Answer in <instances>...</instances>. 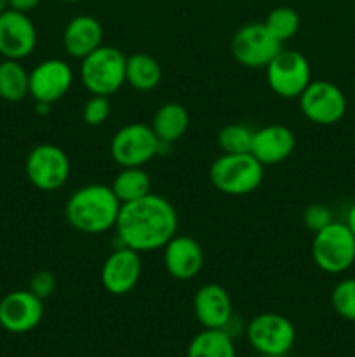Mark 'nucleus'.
<instances>
[{"label": "nucleus", "mask_w": 355, "mask_h": 357, "mask_svg": "<svg viewBox=\"0 0 355 357\" xmlns=\"http://www.w3.org/2000/svg\"><path fill=\"white\" fill-rule=\"evenodd\" d=\"M111 105L108 96H97V94H90L89 100L86 101L82 108V119L87 126H93V128H97V126L104 124L106 119L110 117Z\"/></svg>", "instance_id": "obj_28"}, {"label": "nucleus", "mask_w": 355, "mask_h": 357, "mask_svg": "<svg viewBox=\"0 0 355 357\" xmlns=\"http://www.w3.org/2000/svg\"><path fill=\"white\" fill-rule=\"evenodd\" d=\"M42 0H7L9 3V9L17 10V13L28 14L30 10H33L35 7H38Z\"/></svg>", "instance_id": "obj_31"}, {"label": "nucleus", "mask_w": 355, "mask_h": 357, "mask_svg": "<svg viewBox=\"0 0 355 357\" xmlns=\"http://www.w3.org/2000/svg\"><path fill=\"white\" fill-rule=\"evenodd\" d=\"M162 250L164 267L176 281H190L204 267V250L194 237L176 234Z\"/></svg>", "instance_id": "obj_16"}, {"label": "nucleus", "mask_w": 355, "mask_h": 357, "mask_svg": "<svg viewBox=\"0 0 355 357\" xmlns=\"http://www.w3.org/2000/svg\"><path fill=\"white\" fill-rule=\"evenodd\" d=\"M6 9H9V3H7V0H0V13H3Z\"/></svg>", "instance_id": "obj_33"}, {"label": "nucleus", "mask_w": 355, "mask_h": 357, "mask_svg": "<svg viewBox=\"0 0 355 357\" xmlns=\"http://www.w3.org/2000/svg\"><path fill=\"white\" fill-rule=\"evenodd\" d=\"M246 335L254 351L265 357L287 354L296 342V330L291 321L275 312H265L251 319Z\"/></svg>", "instance_id": "obj_9"}, {"label": "nucleus", "mask_w": 355, "mask_h": 357, "mask_svg": "<svg viewBox=\"0 0 355 357\" xmlns=\"http://www.w3.org/2000/svg\"><path fill=\"white\" fill-rule=\"evenodd\" d=\"M254 129L246 124H228L218 132V145L223 153H249Z\"/></svg>", "instance_id": "obj_26"}, {"label": "nucleus", "mask_w": 355, "mask_h": 357, "mask_svg": "<svg viewBox=\"0 0 355 357\" xmlns=\"http://www.w3.org/2000/svg\"><path fill=\"white\" fill-rule=\"evenodd\" d=\"M73 86V70L63 59H45L30 72V96L37 103L54 105Z\"/></svg>", "instance_id": "obj_14"}, {"label": "nucleus", "mask_w": 355, "mask_h": 357, "mask_svg": "<svg viewBox=\"0 0 355 357\" xmlns=\"http://www.w3.org/2000/svg\"><path fill=\"white\" fill-rule=\"evenodd\" d=\"M187 357H235L233 338L225 330L200 331L191 338Z\"/></svg>", "instance_id": "obj_22"}, {"label": "nucleus", "mask_w": 355, "mask_h": 357, "mask_svg": "<svg viewBox=\"0 0 355 357\" xmlns=\"http://www.w3.org/2000/svg\"><path fill=\"white\" fill-rule=\"evenodd\" d=\"M125 58L113 45H100L80 65V79L90 94L108 96L125 84Z\"/></svg>", "instance_id": "obj_4"}, {"label": "nucleus", "mask_w": 355, "mask_h": 357, "mask_svg": "<svg viewBox=\"0 0 355 357\" xmlns=\"http://www.w3.org/2000/svg\"><path fill=\"white\" fill-rule=\"evenodd\" d=\"M303 223L308 230H312L313 234L319 232V230L326 229L329 223H333V211L329 209V206L322 204V202H312L305 208L303 211Z\"/></svg>", "instance_id": "obj_29"}, {"label": "nucleus", "mask_w": 355, "mask_h": 357, "mask_svg": "<svg viewBox=\"0 0 355 357\" xmlns=\"http://www.w3.org/2000/svg\"><path fill=\"white\" fill-rule=\"evenodd\" d=\"M61 2H66V3H75V2H80V0H61Z\"/></svg>", "instance_id": "obj_34"}, {"label": "nucleus", "mask_w": 355, "mask_h": 357, "mask_svg": "<svg viewBox=\"0 0 355 357\" xmlns=\"http://www.w3.org/2000/svg\"><path fill=\"white\" fill-rule=\"evenodd\" d=\"M162 80L159 61L145 52H136L125 61V82L136 91H153Z\"/></svg>", "instance_id": "obj_21"}, {"label": "nucleus", "mask_w": 355, "mask_h": 357, "mask_svg": "<svg viewBox=\"0 0 355 357\" xmlns=\"http://www.w3.org/2000/svg\"><path fill=\"white\" fill-rule=\"evenodd\" d=\"M30 94V72L17 59H3L0 63V98L17 103Z\"/></svg>", "instance_id": "obj_23"}, {"label": "nucleus", "mask_w": 355, "mask_h": 357, "mask_svg": "<svg viewBox=\"0 0 355 357\" xmlns=\"http://www.w3.org/2000/svg\"><path fill=\"white\" fill-rule=\"evenodd\" d=\"M115 230L122 246L138 253L162 250L178 234V213L167 199L150 192L120 206Z\"/></svg>", "instance_id": "obj_1"}, {"label": "nucleus", "mask_w": 355, "mask_h": 357, "mask_svg": "<svg viewBox=\"0 0 355 357\" xmlns=\"http://www.w3.org/2000/svg\"><path fill=\"white\" fill-rule=\"evenodd\" d=\"M190 126V115L181 103L169 101L164 103L155 112L152 121V129L162 145H173L174 142L184 136Z\"/></svg>", "instance_id": "obj_20"}, {"label": "nucleus", "mask_w": 355, "mask_h": 357, "mask_svg": "<svg viewBox=\"0 0 355 357\" xmlns=\"http://www.w3.org/2000/svg\"><path fill=\"white\" fill-rule=\"evenodd\" d=\"M111 190L120 204H125L148 195L152 190V181L143 167H120L117 176L113 178Z\"/></svg>", "instance_id": "obj_24"}, {"label": "nucleus", "mask_w": 355, "mask_h": 357, "mask_svg": "<svg viewBox=\"0 0 355 357\" xmlns=\"http://www.w3.org/2000/svg\"><path fill=\"white\" fill-rule=\"evenodd\" d=\"M282 49L284 44L271 35L265 23L244 24L232 38L233 58L246 68H267Z\"/></svg>", "instance_id": "obj_10"}, {"label": "nucleus", "mask_w": 355, "mask_h": 357, "mask_svg": "<svg viewBox=\"0 0 355 357\" xmlns=\"http://www.w3.org/2000/svg\"><path fill=\"white\" fill-rule=\"evenodd\" d=\"M103 42V26L100 21L87 14H80L68 21L63 31V47L72 58L84 59L96 51Z\"/></svg>", "instance_id": "obj_19"}, {"label": "nucleus", "mask_w": 355, "mask_h": 357, "mask_svg": "<svg viewBox=\"0 0 355 357\" xmlns=\"http://www.w3.org/2000/svg\"><path fill=\"white\" fill-rule=\"evenodd\" d=\"M194 312L202 328L225 330L233 317V305L228 291L216 282L200 286L194 296Z\"/></svg>", "instance_id": "obj_17"}, {"label": "nucleus", "mask_w": 355, "mask_h": 357, "mask_svg": "<svg viewBox=\"0 0 355 357\" xmlns=\"http://www.w3.org/2000/svg\"><path fill=\"white\" fill-rule=\"evenodd\" d=\"M265 166L253 153H223L209 169L216 190L226 195H247L263 181Z\"/></svg>", "instance_id": "obj_3"}, {"label": "nucleus", "mask_w": 355, "mask_h": 357, "mask_svg": "<svg viewBox=\"0 0 355 357\" xmlns=\"http://www.w3.org/2000/svg\"><path fill=\"white\" fill-rule=\"evenodd\" d=\"M331 303L336 314L343 319L355 323V279H343L334 286Z\"/></svg>", "instance_id": "obj_27"}, {"label": "nucleus", "mask_w": 355, "mask_h": 357, "mask_svg": "<svg viewBox=\"0 0 355 357\" xmlns=\"http://www.w3.org/2000/svg\"><path fill=\"white\" fill-rule=\"evenodd\" d=\"M313 264L326 274H343L355 264V236L347 223L333 222L315 232L312 241Z\"/></svg>", "instance_id": "obj_5"}, {"label": "nucleus", "mask_w": 355, "mask_h": 357, "mask_svg": "<svg viewBox=\"0 0 355 357\" xmlns=\"http://www.w3.org/2000/svg\"><path fill=\"white\" fill-rule=\"evenodd\" d=\"M348 225V229L352 230V234L355 236V204H352V208L348 209V215H347V222H345Z\"/></svg>", "instance_id": "obj_32"}, {"label": "nucleus", "mask_w": 355, "mask_h": 357, "mask_svg": "<svg viewBox=\"0 0 355 357\" xmlns=\"http://www.w3.org/2000/svg\"><path fill=\"white\" fill-rule=\"evenodd\" d=\"M141 253L120 246L111 251L101 267V284L110 295L122 296L131 293L141 278Z\"/></svg>", "instance_id": "obj_13"}, {"label": "nucleus", "mask_w": 355, "mask_h": 357, "mask_svg": "<svg viewBox=\"0 0 355 357\" xmlns=\"http://www.w3.org/2000/svg\"><path fill=\"white\" fill-rule=\"evenodd\" d=\"M294 132L282 124H270L254 131L251 153L263 166H275L294 152Z\"/></svg>", "instance_id": "obj_18"}, {"label": "nucleus", "mask_w": 355, "mask_h": 357, "mask_svg": "<svg viewBox=\"0 0 355 357\" xmlns=\"http://www.w3.org/2000/svg\"><path fill=\"white\" fill-rule=\"evenodd\" d=\"M120 201L111 187L90 183L73 192L65 204V218L70 227L82 234H103L115 229Z\"/></svg>", "instance_id": "obj_2"}, {"label": "nucleus", "mask_w": 355, "mask_h": 357, "mask_svg": "<svg viewBox=\"0 0 355 357\" xmlns=\"http://www.w3.org/2000/svg\"><path fill=\"white\" fill-rule=\"evenodd\" d=\"M265 70L270 89L284 100L299 98L312 82L308 59L294 49H282Z\"/></svg>", "instance_id": "obj_7"}, {"label": "nucleus", "mask_w": 355, "mask_h": 357, "mask_svg": "<svg viewBox=\"0 0 355 357\" xmlns=\"http://www.w3.org/2000/svg\"><path fill=\"white\" fill-rule=\"evenodd\" d=\"M37 45V30L28 14L6 9L0 13V56L3 59L28 58Z\"/></svg>", "instance_id": "obj_15"}, {"label": "nucleus", "mask_w": 355, "mask_h": 357, "mask_svg": "<svg viewBox=\"0 0 355 357\" xmlns=\"http://www.w3.org/2000/svg\"><path fill=\"white\" fill-rule=\"evenodd\" d=\"M299 24H301V20H299V14L296 13L292 7L281 6L275 7L268 13L267 20H265V26L271 31L275 38L284 44L289 38L294 37L299 30Z\"/></svg>", "instance_id": "obj_25"}, {"label": "nucleus", "mask_w": 355, "mask_h": 357, "mask_svg": "<svg viewBox=\"0 0 355 357\" xmlns=\"http://www.w3.org/2000/svg\"><path fill=\"white\" fill-rule=\"evenodd\" d=\"M28 289H30L33 295H37L40 300L49 298V296H51L52 293H54V289H56L54 274H52V272H49V271L37 272V274L31 275L30 286H28Z\"/></svg>", "instance_id": "obj_30"}, {"label": "nucleus", "mask_w": 355, "mask_h": 357, "mask_svg": "<svg viewBox=\"0 0 355 357\" xmlns=\"http://www.w3.org/2000/svg\"><path fill=\"white\" fill-rule=\"evenodd\" d=\"M70 159L65 150L52 143L33 146L26 157V176L35 188L42 192H54L61 188L70 178Z\"/></svg>", "instance_id": "obj_8"}, {"label": "nucleus", "mask_w": 355, "mask_h": 357, "mask_svg": "<svg viewBox=\"0 0 355 357\" xmlns=\"http://www.w3.org/2000/svg\"><path fill=\"white\" fill-rule=\"evenodd\" d=\"M298 100L301 114L317 126L336 124L347 112L343 91L329 80H312Z\"/></svg>", "instance_id": "obj_11"}, {"label": "nucleus", "mask_w": 355, "mask_h": 357, "mask_svg": "<svg viewBox=\"0 0 355 357\" xmlns=\"http://www.w3.org/2000/svg\"><path fill=\"white\" fill-rule=\"evenodd\" d=\"M44 303L30 289H16L0 300V326L9 333H28L40 324Z\"/></svg>", "instance_id": "obj_12"}, {"label": "nucleus", "mask_w": 355, "mask_h": 357, "mask_svg": "<svg viewBox=\"0 0 355 357\" xmlns=\"http://www.w3.org/2000/svg\"><path fill=\"white\" fill-rule=\"evenodd\" d=\"M162 149L152 126L143 122H131L120 128L110 143L111 159L120 167H143L162 153Z\"/></svg>", "instance_id": "obj_6"}]
</instances>
